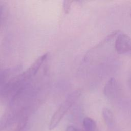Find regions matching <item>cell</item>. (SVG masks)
<instances>
[{
	"instance_id": "cell-1",
	"label": "cell",
	"mask_w": 131,
	"mask_h": 131,
	"mask_svg": "<svg viewBox=\"0 0 131 131\" xmlns=\"http://www.w3.org/2000/svg\"><path fill=\"white\" fill-rule=\"evenodd\" d=\"M77 93H74L71 97H69L64 102H63L58 108L56 111L53 115L49 124V129L52 130L55 128L58 124L61 119L64 116L73 104V102L76 97H77Z\"/></svg>"
},
{
	"instance_id": "cell-2",
	"label": "cell",
	"mask_w": 131,
	"mask_h": 131,
	"mask_svg": "<svg viewBox=\"0 0 131 131\" xmlns=\"http://www.w3.org/2000/svg\"><path fill=\"white\" fill-rule=\"evenodd\" d=\"M115 49L119 54H125L131 52V37L124 33H120L117 37Z\"/></svg>"
},
{
	"instance_id": "cell-3",
	"label": "cell",
	"mask_w": 131,
	"mask_h": 131,
	"mask_svg": "<svg viewBox=\"0 0 131 131\" xmlns=\"http://www.w3.org/2000/svg\"><path fill=\"white\" fill-rule=\"evenodd\" d=\"M47 54H44L38 57L32 63V64L28 70H27L22 75H21V77L24 81L28 80L36 74L41 65L47 58Z\"/></svg>"
},
{
	"instance_id": "cell-4",
	"label": "cell",
	"mask_w": 131,
	"mask_h": 131,
	"mask_svg": "<svg viewBox=\"0 0 131 131\" xmlns=\"http://www.w3.org/2000/svg\"><path fill=\"white\" fill-rule=\"evenodd\" d=\"M119 92V87L117 81L114 77L110 78L106 83L103 92L105 96L108 98H114L117 96Z\"/></svg>"
},
{
	"instance_id": "cell-5",
	"label": "cell",
	"mask_w": 131,
	"mask_h": 131,
	"mask_svg": "<svg viewBox=\"0 0 131 131\" xmlns=\"http://www.w3.org/2000/svg\"><path fill=\"white\" fill-rule=\"evenodd\" d=\"M103 118L106 125L111 128L113 126L114 123V115L112 112L107 108H104L102 111Z\"/></svg>"
},
{
	"instance_id": "cell-6",
	"label": "cell",
	"mask_w": 131,
	"mask_h": 131,
	"mask_svg": "<svg viewBox=\"0 0 131 131\" xmlns=\"http://www.w3.org/2000/svg\"><path fill=\"white\" fill-rule=\"evenodd\" d=\"M83 126L84 131H96L97 128L95 121L89 117H86L83 119Z\"/></svg>"
},
{
	"instance_id": "cell-7",
	"label": "cell",
	"mask_w": 131,
	"mask_h": 131,
	"mask_svg": "<svg viewBox=\"0 0 131 131\" xmlns=\"http://www.w3.org/2000/svg\"><path fill=\"white\" fill-rule=\"evenodd\" d=\"M72 1H64L63 3V7L64 9V11L66 13H68L71 9Z\"/></svg>"
},
{
	"instance_id": "cell-8",
	"label": "cell",
	"mask_w": 131,
	"mask_h": 131,
	"mask_svg": "<svg viewBox=\"0 0 131 131\" xmlns=\"http://www.w3.org/2000/svg\"><path fill=\"white\" fill-rule=\"evenodd\" d=\"M66 131H78L74 126H69L66 129Z\"/></svg>"
},
{
	"instance_id": "cell-9",
	"label": "cell",
	"mask_w": 131,
	"mask_h": 131,
	"mask_svg": "<svg viewBox=\"0 0 131 131\" xmlns=\"http://www.w3.org/2000/svg\"><path fill=\"white\" fill-rule=\"evenodd\" d=\"M2 13V7L1 6H0V20H1V18Z\"/></svg>"
},
{
	"instance_id": "cell-10",
	"label": "cell",
	"mask_w": 131,
	"mask_h": 131,
	"mask_svg": "<svg viewBox=\"0 0 131 131\" xmlns=\"http://www.w3.org/2000/svg\"><path fill=\"white\" fill-rule=\"evenodd\" d=\"M130 15H131V14H130Z\"/></svg>"
}]
</instances>
